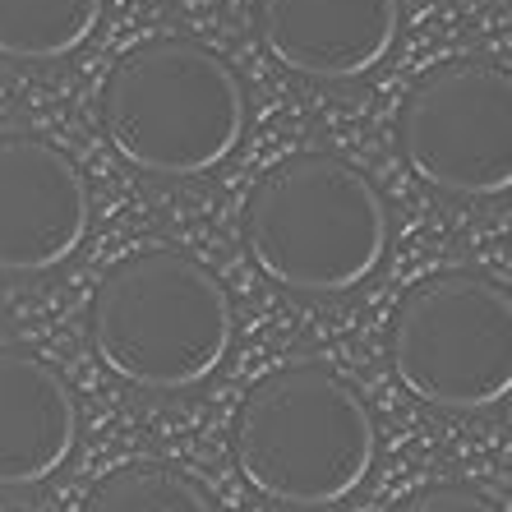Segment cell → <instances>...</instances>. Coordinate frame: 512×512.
Wrapping results in <instances>:
<instances>
[{
    "label": "cell",
    "instance_id": "obj_1",
    "mask_svg": "<svg viewBox=\"0 0 512 512\" xmlns=\"http://www.w3.org/2000/svg\"><path fill=\"white\" fill-rule=\"evenodd\" d=\"M388 203L356 162L291 153L250 190L245 245L268 282L296 296H342L379 273Z\"/></svg>",
    "mask_w": 512,
    "mask_h": 512
},
{
    "label": "cell",
    "instance_id": "obj_2",
    "mask_svg": "<svg viewBox=\"0 0 512 512\" xmlns=\"http://www.w3.org/2000/svg\"><path fill=\"white\" fill-rule=\"evenodd\" d=\"M93 351L143 393L199 388L236 342L227 286L180 250H139L111 263L88 305Z\"/></svg>",
    "mask_w": 512,
    "mask_h": 512
},
{
    "label": "cell",
    "instance_id": "obj_3",
    "mask_svg": "<svg viewBox=\"0 0 512 512\" xmlns=\"http://www.w3.org/2000/svg\"><path fill=\"white\" fill-rule=\"evenodd\" d=\"M236 466L263 499L286 508H333L374 466L379 429L370 406L323 365L263 374L236 411Z\"/></svg>",
    "mask_w": 512,
    "mask_h": 512
},
{
    "label": "cell",
    "instance_id": "obj_4",
    "mask_svg": "<svg viewBox=\"0 0 512 512\" xmlns=\"http://www.w3.org/2000/svg\"><path fill=\"white\" fill-rule=\"evenodd\" d=\"M102 130L134 171L203 176L222 167L245 134V84L213 47L153 37L107 74Z\"/></svg>",
    "mask_w": 512,
    "mask_h": 512
},
{
    "label": "cell",
    "instance_id": "obj_5",
    "mask_svg": "<svg viewBox=\"0 0 512 512\" xmlns=\"http://www.w3.org/2000/svg\"><path fill=\"white\" fill-rule=\"evenodd\" d=\"M388 356L411 397L439 411H489L512 393V296L471 268L429 273L397 300Z\"/></svg>",
    "mask_w": 512,
    "mask_h": 512
},
{
    "label": "cell",
    "instance_id": "obj_6",
    "mask_svg": "<svg viewBox=\"0 0 512 512\" xmlns=\"http://www.w3.org/2000/svg\"><path fill=\"white\" fill-rule=\"evenodd\" d=\"M402 162L453 199H494L512 185V74L466 56L420 74L397 111Z\"/></svg>",
    "mask_w": 512,
    "mask_h": 512
},
{
    "label": "cell",
    "instance_id": "obj_7",
    "mask_svg": "<svg viewBox=\"0 0 512 512\" xmlns=\"http://www.w3.org/2000/svg\"><path fill=\"white\" fill-rule=\"evenodd\" d=\"M93 194L74 157L37 134H0V273H51L88 240Z\"/></svg>",
    "mask_w": 512,
    "mask_h": 512
},
{
    "label": "cell",
    "instance_id": "obj_8",
    "mask_svg": "<svg viewBox=\"0 0 512 512\" xmlns=\"http://www.w3.org/2000/svg\"><path fill=\"white\" fill-rule=\"evenodd\" d=\"M254 24L291 74L346 84L393 51L402 0H254Z\"/></svg>",
    "mask_w": 512,
    "mask_h": 512
},
{
    "label": "cell",
    "instance_id": "obj_9",
    "mask_svg": "<svg viewBox=\"0 0 512 512\" xmlns=\"http://www.w3.org/2000/svg\"><path fill=\"white\" fill-rule=\"evenodd\" d=\"M79 402L56 365L0 346V489H33L74 457Z\"/></svg>",
    "mask_w": 512,
    "mask_h": 512
},
{
    "label": "cell",
    "instance_id": "obj_10",
    "mask_svg": "<svg viewBox=\"0 0 512 512\" xmlns=\"http://www.w3.org/2000/svg\"><path fill=\"white\" fill-rule=\"evenodd\" d=\"M107 0H0V56L5 60H65L102 24Z\"/></svg>",
    "mask_w": 512,
    "mask_h": 512
},
{
    "label": "cell",
    "instance_id": "obj_11",
    "mask_svg": "<svg viewBox=\"0 0 512 512\" xmlns=\"http://www.w3.org/2000/svg\"><path fill=\"white\" fill-rule=\"evenodd\" d=\"M84 512H217L213 499L162 462H130L88 494Z\"/></svg>",
    "mask_w": 512,
    "mask_h": 512
},
{
    "label": "cell",
    "instance_id": "obj_12",
    "mask_svg": "<svg viewBox=\"0 0 512 512\" xmlns=\"http://www.w3.org/2000/svg\"><path fill=\"white\" fill-rule=\"evenodd\" d=\"M397 512H503V503H494L471 485H434L397 503Z\"/></svg>",
    "mask_w": 512,
    "mask_h": 512
}]
</instances>
